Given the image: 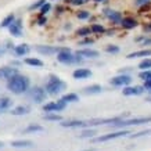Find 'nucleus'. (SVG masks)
Masks as SVG:
<instances>
[{
    "instance_id": "13",
    "label": "nucleus",
    "mask_w": 151,
    "mask_h": 151,
    "mask_svg": "<svg viewBox=\"0 0 151 151\" xmlns=\"http://www.w3.org/2000/svg\"><path fill=\"white\" fill-rule=\"evenodd\" d=\"M76 54L81 55V57H87V58H97L99 57V51L92 50V49H82V50H78Z\"/></svg>"
},
{
    "instance_id": "38",
    "label": "nucleus",
    "mask_w": 151,
    "mask_h": 151,
    "mask_svg": "<svg viewBox=\"0 0 151 151\" xmlns=\"http://www.w3.org/2000/svg\"><path fill=\"white\" fill-rule=\"evenodd\" d=\"M93 134H96L94 130H86V132H83L81 134V137H93Z\"/></svg>"
},
{
    "instance_id": "12",
    "label": "nucleus",
    "mask_w": 151,
    "mask_h": 151,
    "mask_svg": "<svg viewBox=\"0 0 151 151\" xmlns=\"http://www.w3.org/2000/svg\"><path fill=\"white\" fill-rule=\"evenodd\" d=\"M9 29L14 36H21V33H22V25H21V21H19V19L14 21V22L9 27Z\"/></svg>"
},
{
    "instance_id": "24",
    "label": "nucleus",
    "mask_w": 151,
    "mask_h": 151,
    "mask_svg": "<svg viewBox=\"0 0 151 151\" xmlns=\"http://www.w3.org/2000/svg\"><path fill=\"white\" fill-rule=\"evenodd\" d=\"M61 100L65 101V103H76V101H79V97H78V94H75V93H68V94L63 96Z\"/></svg>"
},
{
    "instance_id": "28",
    "label": "nucleus",
    "mask_w": 151,
    "mask_h": 151,
    "mask_svg": "<svg viewBox=\"0 0 151 151\" xmlns=\"http://www.w3.org/2000/svg\"><path fill=\"white\" fill-rule=\"evenodd\" d=\"M92 32V28L89 27H85V28H79L78 31H76V35H79V36H89Z\"/></svg>"
},
{
    "instance_id": "35",
    "label": "nucleus",
    "mask_w": 151,
    "mask_h": 151,
    "mask_svg": "<svg viewBox=\"0 0 151 151\" xmlns=\"http://www.w3.org/2000/svg\"><path fill=\"white\" fill-rule=\"evenodd\" d=\"M76 17H78L79 19H87L90 17V14L87 13V11H79V13L76 14Z\"/></svg>"
},
{
    "instance_id": "27",
    "label": "nucleus",
    "mask_w": 151,
    "mask_h": 151,
    "mask_svg": "<svg viewBox=\"0 0 151 151\" xmlns=\"http://www.w3.org/2000/svg\"><path fill=\"white\" fill-rule=\"evenodd\" d=\"M25 64L28 65H32V67H43V63H42L39 58H32V57H29V58L25 60Z\"/></svg>"
},
{
    "instance_id": "22",
    "label": "nucleus",
    "mask_w": 151,
    "mask_h": 151,
    "mask_svg": "<svg viewBox=\"0 0 151 151\" xmlns=\"http://www.w3.org/2000/svg\"><path fill=\"white\" fill-rule=\"evenodd\" d=\"M107 15H108V18H110L112 22H121V21H122L121 13H116V11H107Z\"/></svg>"
},
{
    "instance_id": "14",
    "label": "nucleus",
    "mask_w": 151,
    "mask_h": 151,
    "mask_svg": "<svg viewBox=\"0 0 151 151\" xmlns=\"http://www.w3.org/2000/svg\"><path fill=\"white\" fill-rule=\"evenodd\" d=\"M36 50L42 54H55V53H58L61 49L60 47H53V46H37Z\"/></svg>"
},
{
    "instance_id": "31",
    "label": "nucleus",
    "mask_w": 151,
    "mask_h": 151,
    "mask_svg": "<svg viewBox=\"0 0 151 151\" xmlns=\"http://www.w3.org/2000/svg\"><path fill=\"white\" fill-rule=\"evenodd\" d=\"M43 119H46V121H61V116L60 115H57V114H45L43 115Z\"/></svg>"
},
{
    "instance_id": "5",
    "label": "nucleus",
    "mask_w": 151,
    "mask_h": 151,
    "mask_svg": "<svg viewBox=\"0 0 151 151\" xmlns=\"http://www.w3.org/2000/svg\"><path fill=\"white\" fill-rule=\"evenodd\" d=\"M125 134H129L128 130H119V132H114V133H108V134H103V136H99V137H94L93 142L94 143H101V142H108V140H112V139H118L122 137Z\"/></svg>"
},
{
    "instance_id": "29",
    "label": "nucleus",
    "mask_w": 151,
    "mask_h": 151,
    "mask_svg": "<svg viewBox=\"0 0 151 151\" xmlns=\"http://www.w3.org/2000/svg\"><path fill=\"white\" fill-rule=\"evenodd\" d=\"M43 130V126H40V125H29L24 132L25 133H31V132H42Z\"/></svg>"
},
{
    "instance_id": "23",
    "label": "nucleus",
    "mask_w": 151,
    "mask_h": 151,
    "mask_svg": "<svg viewBox=\"0 0 151 151\" xmlns=\"http://www.w3.org/2000/svg\"><path fill=\"white\" fill-rule=\"evenodd\" d=\"M13 147H32L33 143L31 140H15V142L11 143Z\"/></svg>"
},
{
    "instance_id": "46",
    "label": "nucleus",
    "mask_w": 151,
    "mask_h": 151,
    "mask_svg": "<svg viewBox=\"0 0 151 151\" xmlns=\"http://www.w3.org/2000/svg\"><path fill=\"white\" fill-rule=\"evenodd\" d=\"M94 1H97V3H101V1H104V0H94Z\"/></svg>"
},
{
    "instance_id": "2",
    "label": "nucleus",
    "mask_w": 151,
    "mask_h": 151,
    "mask_svg": "<svg viewBox=\"0 0 151 151\" xmlns=\"http://www.w3.org/2000/svg\"><path fill=\"white\" fill-rule=\"evenodd\" d=\"M65 82H63L61 79L58 78V76H53L51 75L50 79H49V82L46 83V92L49 93V94H51V96H57V94H60V93L63 92V90H65Z\"/></svg>"
},
{
    "instance_id": "43",
    "label": "nucleus",
    "mask_w": 151,
    "mask_h": 151,
    "mask_svg": "<svg viewBox=\"0 0 151 151\" xmlns=\"http://www.w3.org/2000/svg\"><path fill=\"white\" fill-rule=\"evenodd\" d=\"M144 31H151V24H147V25H144Z\"/></svg>"
},
{
    "instance_id": "37",
    "label": "nucleus",
    "mask_w": 151,
    "mask_h": 151,
    "mask_svg": "<svg viewBox=\"0 0 151 151\" xmlns=\"http://www.w3.org/2000/svg\"><path fill=\"white\" fill-rule=\"evenodd\" d=\"M105 50L108 51V53H118L119 47L115 46V45H110V46H107V49H105Z\"/></svg>"
},
{
    "instance_id": "6",
    "label": "nucleus",
    "mask_w": 151,
    "mask_h": 151,
    "mask_svg": "<svg viewBox=\"0 0 151 151\" xmlns=\"http://www.w3.org/2000/svg\"><path fill=\"white\" fill-rule=\"evenodd\" d=\"M46 89H42V87L36 86L33 87L32 90L29 92V96L33 99V101L35 103H37V104H40L42 101H45V99H46Z\"/></svg>"
},
{
    "instance_id": "44",
    "label": "nucleus",
    "mask_w": 151,
    "mask_h": 151,
    "mask_svg": "<svg viewBox=\"0 0 151 151\" xmlns=\"http://www.w3.org/2000/svg\"><path fill=\"white\" fill-rule=\"evenodd\" d=\"M92 42H93L92 39H86V40H83L82 43H81V45H86V43H92Z\"/></svg>"
},
{
    "instance_id": "9",
    "label": "nucleus",
    "mask_w": 151,
    "mask_h": 151,
    "mask_svg": "<svg viewBox=\"0 0 151 151\" xmlns=\"http://www.w3.org/2000/svg\"><path fill=\"white\" fill-rule=\"evenodd\" d=\"M130 76L129 75H119V76H115V78L111 79V85L114 86H126L130 83Z\"/></svg>"
},
{
    "instance_id": "39",
    "label": "nucleus",
    "mask_w": 151,
    "mask_h": 151,
    "mask_svg": "<svg viewBox=\"0 0 151 151\" xmlns=\"http://www.w3.org/2000/svg\"><path fill=\"white\" fill-rule=\"evenodd\" d=\"M89 0H71V3H72L73 6H81V4H85V3H87Z\"/></svg>"
},
{
    "instance_id": "4",
    "label": "nucleus",
    "mask_w": 151,
    "mask_h": 151,
    "mask_svg": "<svg viewBox=\"0 0 151 151\" xmlns=\"http://www.w3.org/2000/svg\"><path fill=\"white\" fill-rule=\"evenodd\" d=\"M151 122V116H140V118H132V119H126V121H119L116 124H112L114 126L118 128H124V126H132V125H142V124H148Z\"/></svg>"
},
{
    "instance_id": "40",
    "label": "nucleus",
    "mask_w": 151,
    "mask_h": 151,
    "mask_svg": "<svg viewBox=\"0 0 151 151\" xmlns=\"http://www.w3.org/2000/svg\"><path fill=\"white\" fill-rule=\"evenodd\" d=\"M144 89H147V90H151V79H148V81H144Z\"/></svg>"
},
{
    "instance_id": "49",
    "label": "nucleus",
    "mask_w": 151,
    "mask_h": 151,
    "mask_svg": "<svg viewBox=\"0 0 151 151\" xmlns=\"http://www.w3.org/2000/svg\"><path fill=\"white\" fill-rule=\"evenodd\" d=\"M148 100H150V101H151V97H150V99H148Z\"/></svg>"
},
{
    "instance_id": "42",
    "label": "nucleus",
    "mask_w": 151,
    "mask_h": 151,
    "mask_svg": "<svg viewBox=\"0 0 151 151\" xmlns=\"http://www.w3.org/2000/svg\"><path fill=\"white\" fill-rule=\"evenodd\" d=\"M46 21H47V19L45 18V17H42V18L39 19V25H45V24H46Z\"/></svg>"
},
{
    "instance_id": "33",
    "label": "nucleus",
    "mask_w": 151,
    "mask_h": 151,
    "mask_svg": "<svg viewBox=\"0 0 151 151\" xmlns=\"http://www.w3.org/2000/svg\"><path fill=\"white\" fill-rule=\"evenodd\" d=\"M90 28H92V32L93 33H103L105 31L104 27H101V25H99V24H93Z\"/></svg>"
},
{
    "instance_id": "48",
    "label": "nucleus",
    "mask_w": 151,
    "mask_h": 151,
    "mask_svg": "<svg viewBox=\"0 0 151 151\" xmlns=\"http://www.w3.org/2000/svg\"><path fill=\"white\" fill-rule=\"evenodd\" d=\"M83 151H94V150H83Z\"/></svg>"
},
{
    "instance_id": "47",
    "label": "nucleus",
    "mask_w": 151,
    "mask_h": 151,
    "mask_svg": "<svg viewBox=\"0 0 151 151\" xmlns=\"http://www.w3.org/2000/svg\"><path fill=\"white\" fill-rule=\"evenodd\" d=\"M1 147H3V142H0V148H1Z\"/></svg>"
},
{
    "instance_id": "1",
    "label": "nucleus",
    "mask_w": 151,
    "mask_h": 151,
    "mask_svg": "<svg viewBox=\"0 0 151 151\" xmlns=\"http://www.w3.org/2000/svg\"><path fill=\"white\" fill-rule=\"evenodd\" d=\"M7 89L10 92H13L14 94H22V93H25L29 89V79L27 76H24V75L17 73L15 76L9 79Z\"/></svg>"
},
{
    "instance_id": "26",
    "label": "nucleus",
    "mask_w": 151,
    "mask_h": 151,
    "mask_svg": "<svg viewBox=\"0 0 151 151\" xmlns=\"http://www.w3.org/2000/svg\"><path fill=\"white\" fill-rule=\"evenodd\" d=\"M15 21V17H14L13 14H10V15H7L3 21H1V24H0V28H9L11 24Z\"/></svg>"
},
{
    "instance_id": "17",
    "label": "nucleus",
    "mask_w": 151,
    "mask_h": 151,
    "mask_svg": "<svg viewBox=\"0 0 151 151\" xmlns=\"http://www.w3.org/2000/svg\"><path fill=\"white\" fill-rule=\"evenodd\" d=\"M11 105H13V101H11L10 97H1V99H0V114L7 111Z\"/></svg>"
},
{
    "instance_id": "19",
    "label": "nucleus",
    "mask_w": 151,
    "mask_h": 151,
    "mask_svg": "<svg viewBox=\"0 0 151 151\" xmlns=\"http://www.w3.org/2000/svg\"><path fill=\"white\" fill-rule=\"evenodd\" d=\"M137 57H151V49H146V50L140 51H133L128 55V58H137Z\"/></svg>"
},
{
    "instance_id": "25",
    "label": "nucleus",
    "mask_w": 151,
    "mask_h": 151,
    "mask_svg": "<svg viewBox=\"0 0 151 151\" xmlns=\"http://www.w3.org/2000/svg\"><path fill=\"white\" fill-rule=\"evenodd\" d=\"M101 92V86L100 85H92V86H87L85 89V93L86 94H97V93Z\"/></svg>"
},
{
    "instance_id": "30",
    "label": "nucleus",
    "mask_w": 151,
    "mask_h": 151,
    "mask_svg": "<svg viewBox=\"0 0 151 151\" xmlns=\"http://www.w3.org/2000/svg\"><path fill=\"white\" fill-rule=\"evenodd\" d=\"M139 78L143 81H148L151 79V69H143L142 72L139 73Z\"/></svg>"
},
{
    "instance_id": "34",
    "label": "nucleus",
    "mask_w": 151,
    "mask_h": 151,
    "mask_svg": "<svg viewBox=\"0 0 151 151\" xmlns=\"http://www.w3.org/2000/svg\"><path fill=\"white\" fill-rule=\"evenodd\" d=\"M50 9H51L50 3H45V4L40 7V14H42V15H45L46 13H49V11H50Z\"/></svg>"
},
{
    "instance_id": "11",
    "label": "nucleus",
    "mask_w": 151,
    "mask_h": 151,
    "mask_svg": "<svg viewBox=\"0 0 151 151\" xmlns=\"http://www.w3.org/2000/svg\"><path fill=\"white\" fill-rule=\"evenodd\" d=\"M89 76H92V71L86 68H78L73 71V78L75 79H86Z\"/></svg>"
},
{
    "instance_id": "36",
    "label": "nucleus",
    "mask_w": 151,
    "mask_h": 151,
    "mask_svg": "<svg viewBox=\"0 0 151 151\" xmlns=\"http://www.w3.org/2000/svg\"><path fill=\"white\" fill-rule=\"evenodd\" d=\"M46 3V0H39L37 3H33L31 7H29V10H35V9H39V7H42V6Z\"/></svg>"
},
{
    "instance_id": "10",
    "label": "nucleus",
    "mask_w": 151,
    "mask_h": 151,
    "mask_svg": "<svg viewBox=\"0 0 151 151\" xmlns=\"http://www.w3.org/2000/svg\"><path fill=\"white\" fill-rule=\"evenodd\" d=\"M144 92V86H128V87H124V93L125 96H139Z\"/></svg>"
},
{
    "instance_id": "8",
    "label": "nucleus",
    "mask_w": 151,
    "mask_h": 151,
    "mask_svg": "<svg viewBox=\"0 0 151 151\" xmlns=\"http://www.w3.org/2000/svg\"><path fill=\"white\" fill-rule=\"evenodd\" d=\"M18 73V69L14 67H1L0 68V79H11Z\"/></svg>"
},
{
    "instance_id": "3",
    "label": "nucleus",
    "mask_w": 151,
    "mask_h": 151,
    "mask_svg": "<svg viewBox=\"0 0 151 151\" xmlns=\"http://www.w3.org/2000/svg\"><path fill=\"white\" fill-rule=\"evenodd\" d=\"M57 60L63 64H73V63H79L82 61V58H79V55H73L69 49H61L57 53Z\"/></svg>"
},
{
    "instance_id": "7",
    "label": "nucleus",
    "mask_w": 151,
    "mask_h": 151,
    "mask_svg": "<svg viewBox=\"0 0 151 151\" xmlns=\"http://www.w3.org/2000/svg\"><path fill=\"white\" fill-rule=\"evenodd\" d=\"M65 105H67V103L63 100L60 101H55V103H49V104L43 105V110L46 111V112H53V111H63L65 108Z\"/></svg>"
},
{
    "instance_id": "32",
    "label": "nucleus",
    "mask_w": 151,
    "mask_h": 151,
    "mask_svg": "<svg viewBox=\"0 0 151 151\" xmlns=\"http://www.w3.org/2000/svg\"><path fill=\"white\" fill-rule=\"evenodd\" d=\"M139 68L140 69H151V58L143 60L142 63L139 64Z\"/></svg>"
},
{
    "instance_id": "45",
    "label": "nucleus",
    "mask_w": 151,
    "mask_h": 151,
    "mask_svg": "<svg viewBox=\"0 0 151 151\" xmlns=\"http://www.w3.org/2000/svg\"><path fill=\"white\" fill-rule=\"evenodd\" d=\"M146 45H151V39H144V46Z\"/></svg>"
},
{
    "instance_id": "41",
    "label": "nucleus",
    "mask_w": 151,
    "mask_h": 151,
    "mask_svg": "<svg viewBox=\"0 0 151 151\" xmlns=\"http://www.w3.org/2000/svg\"><path fill=\"white\" fill-rule=\"evenodd\" d=\"M148 3H150V0H137L136 1L137 6H144V4H148Z\"/></svg>"
},
{
    "instance_id": "21",
    "label": "nucleus",
    "mask_w": 151,
    "mask_h": 151,
    "mask_svg": "<svg viewBox=\"0 0 151 151\" xmlns=\"http://www.w3.org/2000/svg\"><path fill=\"white\" fill-rule=\"evenodd\" d=\"M10 49H13V45H11L10 40H6V42H3V43H0V57L4 55Z\"/></svg>"
},
{
    "instance_id": "16",
    "label": "nucleus",
    "mask_w": 151,
    "mask_h": 151,
    "mask_svg": "<svg viewBox=\"0 0 151 151\" xmlns=\"http://www.w3.org/2000/svg\"><path fill=\"white\" fill-rule=\"evenodd\" d=\"M61 126H64V128H85V126H87V124L82 122V121H67V122H63Z\"/></svg>"
},
{
    "instance_id": "18",
    "label": "nucleus",
    "mask_w": 151,
    "mask_h": 151,
    "mask_svg": "<svg viewBox=\"0 0 151 151\" xmlns=\"http://www.w3.org/2000/svg\"><path fill=\"white\" fill-rule=\"evenodd\" d=\"M31 111V107L29 105H18V107H15L11 110V114L13 115H25L28 114Z\"/></svg>"
},
{
    "instance_id": "15",
    "label": "nucleus",
    "mask_w": 151,
    "mask_h": 151,
    "mask_svg": "<svg viewBox=\"0 0 151 151\" xmlns=\"http://www.w3.org/2000/svg\"><path fill=\"white\" fill-rule=\"evenodd\" d=\"M121 25L125 28V29H133V28L137 27V21L134 18H130V17H128V18H122V21H121Z\"/></svg>"
},
{
    "instance_id": "20",
    "label": "nucleus",
    "mask_w": 151,
    "mask_h": 151,
    "mask_svg": "<svg viewBox=\"0 0 151 151\" xmlns=\"http://www.w3.org/2000/svg\"><path fill=\"white\" fill-rule=\"evenodd\" d=\"M29 50H31V47L28 46V45H19V46L14 47V53H15L17 55H19V57H22V55L28 54V53H29Z\"/></svg>"
}]
</instances>
